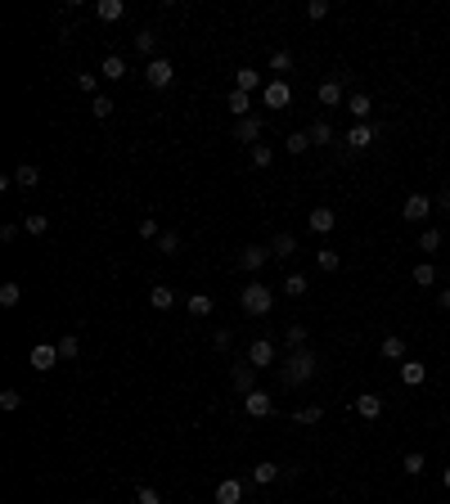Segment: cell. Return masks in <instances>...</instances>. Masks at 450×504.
Instances as JSON below:
<instances>
[{
	"label": "cell",
	"instance_id": "obj_1",
	"mask_svg": "<svg viewBox=\"0 0 450 504\" xmlns=\"http://www.w3.org/2000/svg\"><path fill=\"white\" fill-rule=\"evenodd\" d=\"M320 374V356H315L311 347H298V351H289V356L280 360V378L289 387H302V383H311V378Z\"/></svg>",
	"mask_w": 450,
	"mask_h": 504
},
{
	"label": "cell",
	"instance_id": "obj_2",
	"mask_svg": "<svg viewBox=\"0 0 450 504\" xmlns=\"http://www.w3.org/2000/svg\"><path fill=\"white\" fill-rule=\"evenodd\" d=\"M239 307H243V316H271L275 288H271V284H262V279L243 284V288H239Z\"/></svg>",
	"mask_w": 450,
	"mask_h": 504
},
{
	"label": "cell",
	"instance_id": "obj_3",
	"mask_svg": "<svg viewBox=\"0 0 450 504\" xmlns=\"http://www.w3.org/2000/svg\"><path fill=\"white\" fill-rule=\"evenodd\" d=\"M342 86H347V72H333V77H324L320 81V104L324 108H338V104H347V90H342Z\"/></svg>",
	"mask_w": 450,
	"mask_h": 504
},
{
	"label": "cell",
	"instance_id": "obj_4",
	"mask_svg": "<svg viewBox=\"0 0 450 504\" xmlns=\"http://www.w3.org/2000/svg\"><path fill=\"white\" fill-rule=\"evenodd\" d=\"M262 104H266V108H289V104H293V86L284 81V77L266 81L262 86Z\"/></svg>",
	"mask_w": 450,
	"mask_h": 504
},
{
	"label": "cell",
	"instance_id": "obj_5",
	"mask_svg": "<svg viewBox=\"0 0 450 504\" xmlns=\"http://www.w3.org/2000/svg\"><path fill=\"white\" fill-rule=\"evenodd\" d=\"M145 81L153 86V90H167V86L176 81V68H171V59H149V68H145Z\"/></svg>",
	"mask_w": 450,
	"mask_h": 504
},
{
	"label": "cell",
	"instance_id": "obj_6",
	"mask_svg": "<svg viewBox=\"0 0 450 504\" xmlns=\"http://www.w3.org/2000/svg\"><path fill=\"white\" fill-rule=\"evenodd\" d=\"M27 365H32L36 374H50V369L59 365V347H54V342H41V347H32V356H27Z\"/></svg>",
	"mask_w": 450,
	"mask_h": 504
},
{
	"label": "cell",
	"instance_id": "obj_7",
	"mask_svg": "<svg viewBox=\"0 0 450 504\" xmlns=\"http://www.w3.org/2000/svg\"><path fill=\"white\" fill-rule=\"evenodd\" d=\"M374 140H378V127H369V122H356V127L347 131V149L351 154H365Z\"/></svg>",
	"mask_w": 450,
	"mask_h": 504
},
{
	"label": "cell",
	"instance_id": "obj_8",
	"mask_svg": "<svg viewBox=\"0 0 450 504\" xmlns=\"http://www.w3.org/2000/svg\"><path fill=\"white\" fill-rule=\"evenodd\" d=\"M243 414H252V419H271V414H275L271 392H262V387H257V392H248L243 396Z\"/></svg>",
	"mask_w": 450,
	"mask_h": 504
},
{
	"label": "cell",
	"instance_id": "obj_9",
	"mask_svg": "<svg viewBox=\"0 0 450 504\" xmlns=\"http://www.w3.org/2000/svg\"><path fill=\"white\" fill-rule=\"evenodd\" d=\"M262 131H266V122L257 117V113L234 122V140H239V145H257V140H262Z\"/></svg>",
	"mask_w": 450,
	"mask_h": 504
},
{
	"label": "cell",
	"instance_id": "obj_10",
	"mask_svg": "<svg viewBox=\"0 0 450 504\" xmlns=\"http://www.w3.org/2000/svg\"><path fill=\"white\" fill-rule=\"evenodd\" d=\"M248 365H252V369H271L275 365V342L271 338H257L252 347H248Z\"/></svg>",
	"mask_w": 450,
	"mask_h": 504
},
{
	"label": "cell",
	"instance_id": "obj_11",
	"mask_svg": "<svg viewBox=\"0 0 450 504\" xmlns=\"http://www.w3.org/2000/svg\"><path fill=\"white\" fill-rule=\"evenodd\" d=\"M433 198H428V194H410L405 198V207H401V216H405V221H428V212H433Z\"/></svg>",
	"mask_w": 450,
	"mask_h": 504
},
{
	"label": "cell",
	"instance_id": "obj_12",
	"mask_svg": "<svg viewBox=\"0 0 450 504\" xmlns=\"http://www.w3.org/2000/svg\"><path fill=\"white\" fill-rule=\"evenodd\" d=\"M266 261H271V248H262V243H248V248L239 252V266H243V270H262Z\"/></svg>",
	"mask_w": 450,
	"mask_h": 504
},
{
	"label": "cell",
	"instance_id": "obj_13",
	"mask_svg": "<svg viewBox=\"0 0 450 504\" xmlns=\"http://www.w3.org/2000/svg\"><path fill=\"white\" fill-rule=\"evenodd\" d=\"M230 378H234V387H239V392H257V369L252 365H248V360H239V365L234 369H230Z\"/></svg>",
	"mask_w": 450,
	"mask_h": 504
},
{
	"label": "cell",
	"instance_id": "obj_14",
	"mask_svg": "<svg viewBox=\"0 0 450 504\" xmlns=\"http://www.w3.org/2000/svg\"><path fill=\"white\" fill-rule=\"evenodd\" d=\"M212 500H216V504H243V482H239V478H225L221 487H216Z\"/></svg>",
	"mask_w": 450,
	"mask_h": 504
},
{
	"label": "cell",
	"instance_id": "obj_15",
	"mask_svg": "<svg viewBox=\"0 0 450 504\" xmlns=\"http://www.w3.org/2000/svg\"><path fill=\"white\" fill-rule=\"evenodd\" d=\"M298 252V234H289V230H280L271 239V257H280V261H289V257Z\"/></svg>",
	"mask_w": 450,
	"mask_h": 504
},
{
	"label": "cell",
	"instance_id": "obj_16",
	"mask_svg": "<svg viewBox=\"0 0 450 504\" xmlns=\"http://www.w3.org/2000/svg\"><path fill=\"white\" fill-rule=\"evenodd\" d=\"M356 414H360V419H378V414H383V396L378 392H360L356 396Z\"/></svg>",
	"mask_w": 450,
	"mask_h": 504
},
{
	"label": "cell",
	"instance_id": "obj_17",
	"mask_svg": "<svg viewBox=\"0 0 450 504\" xmlns=\"http://www.w3.org/2000/svg\"><path fill=\"white\" fill-rule=\"evenodd\" d=\"M306 221H311L315 234H329L333 225H338V216H333V207H311V216H306Z\"/></svg>",
	"mask_w": 450,
	"mask_h": 504
},
{
	"label": "cell",
	"instance_id": "obj_18",
	"mask_svg": "<svg viewBox=\"0 0 450 504\" xmlns=\"http://www.w3.org/2000/svg\"><path fill=\"white\" fill-rule=\"evenodd\" d=\"M347 113H351V117H356V122H365V117H369V113H374V99H369V95H365V90H356V95H347Z\"/></svg>",
	"mask_w": 450,
	"mask_h": 504
},
{
	"label": "cell",
	"instance_id": "obj_19",
	"mask_svg": "<svg viewBox=\"0 0 450 504\" xmlns=\"http://www.w3.org/2000/svg\"><path fill=\"white\" fill-rule=\"evenodd\" d=\"M225 108L234 113V117H252V99H248V90H230L225 95Z\"/></svg>",
	"mask_w": 450,
	"mask_h": 504
},
{
	"label": "cell",
	"instance_id": "obj_20",
	"mask_svg": "<svg viewBox=\"0 0 450 504\" xmlns=\"http://www.w3.org/2000/svg\"><path fill=\"white\" fill-rule=\"evenodd\" d=\"M424 378H428L424 360H405V365H401V383H405V387H419Z\"/></svg>",
	"mask_w": 450,
	"mask_h": 504
},
{
	"label": "cell",
	"instance_id": "obj_21",
	"mask_svg": "<svg viewBox=\"0 0 450 504\" xmlns=\"http://www.w3.org/2000/svg\"><path fill=\"white\" fill-rule=\"evenodd\" d=\"M149 302H153V311H171V307H176V293H171L167 284H153V288H149Z\"/></svg>",
	"mask_w": 450,
	"mask_h": 504
},
{
	"label": "cell",
	"instance_id": "obj_22",
	"mask_svg": "<svg viewBox=\"0 0 450 504\" xmlns=\"http://www.w3.org/2000/svg\"><path fill=\"white\" fill-rule=\"evenodd\" d=\"M99 77H109V81H122V77H127V59H122V54H109V59L99 63Z\"/></svg>",
	"mask_w": 450,
	"mask_h": 504
},
{
	"label": "cell",
	"instance_id": "obj_23",
	"mask_svg": "<svg viewBox=\"0 0 450 504\" xmlns=\"http://www.w3.org/2000/svg\"><path fill=\"white\" fill-rule=\"evenodd\" d=\"M14 185L18 189H36V185H41V171H36L32 163H23V167L14 171Z\"/></svg>",
	"mask_w": 450,
	"mask_h": 504
},
{
	"label": "cell",
	"instance_id": "obj_24",
	"mask_svg": "<svg viewBox=\"0 0 450 504\" xmlns=\"http://www.w3.org/2000/svg\"><path fill=\"white\" fill-rule=\"evenodd\" d=\"M383 360H405V338H396V334H387L383 338Z\"/></svg>",
	"mask_w": 450,
	"mask_h": 504
},
{
	"label": "cell",
	"instance_id": "obj_25",
	"mask_svg": "<svg viewBox=\"0 0 450 504\" xmlns=\"http://www.w3.org/2000/svg\"><path fill=\"white\" fill-rule=\"evenodd\" d=\"M54 347H59V360H77V356H81V338H77V334H63Z\"/></svg>",
	"mask_w": 450,
	"mask_h": 504
},
{
	"label": "cell",
	"instance_id": "obj_26",
	"mask_svg": "<svg viewBox=\"0 0 450 504\" xmlns=\"http://www.w3.org/2000/svg\"><path fill=\"white\" fill-rule=\"evenodd\" d=\"M275 478H280V464H275V460H262V464L252 469V482H262V487H271Z\"/></svg>",
	"mask_w": 450,
	"mask_h": 504
},
{
	"label": "cell",
	"instance_id": "obj_27",
	"mask_svg": "<svg viewBox=\"0 0 450 504\" xmlns=\"http://www.w3.org/2000/svg\"><path fill=\"white\" fill-rule=\"evenodd\" d=\"M315 266H320L324 275H333V270H338V266H342V257H338V248H320V252H315Z\"/></svg>",
	"mask_w": 450,
	"mask_h": 504
},
{
	"label": "cell",
	"instance_id": "obj_28",
	"mask_svg": "<svg viewBox=\"0 0 450 504\" xmlns=\"http://www.w3.org/2000/svg\"><path fill=\"white\" fill-rule=\"evenodd\" d=\"M122 14H127V5H122V0H99V23H118Z\"/></svg>",
	"mask_w": 450,
	"mask_h": 504
},
{
	"label": "cell",
	"instance_id": "obj_29",
	"mask_svg": "<svg viewBox=\"0 0 450 504\" xmlns=\"http://www.w3.org/2000/svg\"><path fill=\"white\" fill-rule=\"evenodd\" d=\"M284 149H289V154H293V158H302V154H306V149H311V136H306V131H293V136H289V140H284Z\"/></svg>",
	"mask_w": 450,
	"mask_h": 504
},
{
	"label": "cell",
	"instance_id": "obj_30",
	"mask_svg": "<svg viewBox=\"0 0 450 504\" xmlns=\"http://www.w3.org/2000/svg\"><path fill=\"white\" fill-rule=\"evenodd\" d=\"M18 302H23V284H0V307H18Z\"/></svg>",
	"mask_w": 450,
	"mask_h": 504
},
{
	"label": "cell",
	"instance_id": "obj_31",
	"mask_svg": "<svg viewBox=\"0 0 450 504\" xmlns=\"http://www.w3.org/2000/svg\"><path fill=\"white\" fill-rule=\"evenodd\" d=\"M136 50H140V54H153V50H158V32H153V27L136 32ZM153 59H158V54H153Z\"/></svg>",
	"mask_w": 450,
	"mask_h": 504
},
{
	"label": "cell",
	"instance_id": "obj_32",
	"mask_svg": "<svg viewBox=\"0 0 450 504\" xmlns=\"http://www.w3.org/2000/svg\"><path fill=\"white\" fill-rule=\"evenodd\" d=\"M284 347H289V351L306 347V325H289V329H284Z\"/></svg>",
	"mask_w": 450,
	"mask_h": 504
},
{
	"label": "cell",
	"instance_id": "obj_33",
	"mask_svg": "<svg viewBox=\"0 0 450 504\" xmlns=\"http://www.w3.org/2000/svg\"><path fill=\"white\" fill-rule=\"evenodd\" d=\"M234 81H239L234 90H257V86H262V72H252V68H239V72H234Z\"/></svg>",
	"mask_w": 450,
	"mask_h": 504
},
{
	"label": "cell",
	"instance_id": "obj_34",
	"mask_svg": "<svg viewBox=\"0 0 450 504\" xmlns=\"http://www.w3.org/2000/svg\"><path fill=\"white\" fill-rule=\"evenodd\" d=\"M415 284H419V288L437 284V266H433V261H419V266H415Z\"/></svg>",
	"mask_w": 450,
	"mask_h": 504
},
{
	"label": "cell",
	"instance_id": "obj_35",
	"mask_svg": "<svg viewBox=\"0 0 450 504\" xmlns=\"http://www.w3.org/2000/svg\"><path fill=\"white\" fill-rule=\"evenodd\" d=\"M284 293H289V298H306V275L293 270L289 279H284Z\"/></svg>",
	"mask_w": 450,
	"mask_h": 504
},
{
	"label": "cell",
	"instance_id": "obj_36",
	"mask_svg": "<svg viewBox=\"0 0 450 504\" xmlns=\"http://www.w3.org/2000/svg\"><path fill=\"white\" fill-rule=\"evenodd\" d=\"M189 316H212V298H207V293H194V298H189Z\"/></svg>",
	"mask_w": 450,
	"mask_h": 504
},
{
	"label": "cell",
	"instance_id": "obj_37",
	"mask_svg": "<svg viewBox=\"0 0 450 504\" xmlns=\"http://www.w3.org/2000/svg\"><path fill=\"white\" fill-rule=\"evenodd\" d=\"M158 252H162V257H176V252H180V234H176V230H162Z\"/></svg>",
	"mask_w": 450,
	"mask_h": 504
},
{
	"label": "cell",
	"instance_id": "obj_38",
	"mask_svg": "<svg viewBox=\"0 0 450 504\" xmlns=\"http://www.w3.org/2000/svg\"><path fill=\"white\" fill-rule=\"evenodd\" d=\"M401 469H405L410 478H424V469H428V464H424V455H419V450H410L405 460H401Z\"/></svg>",
	"mask_w": 450,
	"mask_h": 504
},
{
	"label": "cell",
	"instance_id": "obj_39",
	"mask_svg": "<svg viewBox=\"0 0 450 504\" xmlns=\"http://www.w3.org/2000/svg\"><path fill=\"white\" fill-rule=\"evenodd\" d=\"M442 248V230H433V225H428L424 234H419V252H437Z\"/></svg>",
	"mask_w": 450,
	"mask_h": 504
},
{
	"label": "cell",
	"instance_id": "obj_40",
	"mask_svg": "<svg viewBox=\"0 0 450 504\" xmlns=\"http://www.w3.org/2000/svg\"><path fill=\"white\" fill-rule=\"evenodd\" d=\"M293 419H298V423H320L324 410H320V405H298V410H293Z\"/></svg>",
	"mask_w": 450,
	"mask_h": 504
},
{
	"label": "cell",
	"instance_id": "obj_41",
	"mask_svg": "<svg viewBox=\"0 0 450 504\" xmlns=\"http://www.w3.org/2000/svg\"><path fill=\"white\" fill-rule=\"evenodd\" d=\"M306 136H311V145H329V140H333V127H329V122H315Z\"/></svg>",
	"mask_w": 450,
	"mask_h": 504
},
{
	"label": "cell",
	"instance_id": "obj_42",
	"mask_svg": "<svg viewBox=\"0 0 450 504\" xmlns=\"http://www.w3.org/2000/svg\"><path fill=\"white\" fill-rule=\"evenodd\" d=\"M23 225H27V234H36V239H41V234L50 230V216H36L32 212V216H23Z\"/></svg>",
	"mask_w": 450,
	"mask_h": 504
},
{
	"label": "cell",
	"instance_id": "obj_43",
	"mask_svg": "<svg viewBox=\"0 0 450 504\" xmlns=\"http://www.w3.org/2000/svg\"><path fill=\"white\" fill-rule=\"evenodd\" d=\"M275 163V149L271 145H252V167H271Z\"/></svg>",
	"mask_w": 450,
	"mask_h": 504
},
{
	"label": "cell",
	"instance_id": "obj_44",
	"mask_svg": "<svg viewBox=\"0 0 450 504\" xmlns=\"http://www.w3.org/2000/svg\"><path fill=\"white\" fill-rule=\"evenodd\" d=\"M289 68H293V54L289 50H275L271 54V72H289Z\"/></svg>",
	"mask_w": 450,
	"mask_h": 504
},
{
	"label": "cell",
	"instance_id": "obj_45",
	"mask_svg": "<svg viewBox=\"0 0 450 504\" xmlns=\"http://www.w3.org/2000/svg\"><path fill=\"white\" fill-rule=\"evenodd\" d=\"M324 14H329V0H306V18H311V23H320Z\"/></svg>",
	"mask_w": 450,
	"mask_h": 504
},
{
	"label": "cell",
	"instance_id": "obj_46",
	"mask_svg": "<svg viewBox=\"0 0 450 504\" xmlns=\"http://www.w3.org/2000/svg\"><path fill=\"white\" fill-rule=\"evenodd\" d=\"M90 113H95V117H109V113H113V99H109V95H95V104H90Z\"/></svg>",
	"mask_w": 450,
	"mask_h": 504
},
{
	"label": "cell",
	"instance_id": "obj_47",
	"mask_svg": "<svg viewBox=\"0 0 450 504\" xmlns=\"http://www.w3.org/2000/svg\"><path fill=\"white\" fill-rule=\"evenodd\" d=\"M0 405H5V410H18V405H23V392H14V387H5V392H0Z\"/></svg>",
	"mask_w": 450,
	"mask_h": 504
},
{
	"label": "cell",
	"instance_id": "obj_48",
	"mask_svg": "<svg viewBox=\"0 0 450 504\" xmlns=\"http://www.w3.org/2000/svg\"><path fill=\"white\" fill-rule=\"evenodd\" d=\"M140 234H145V239H153V243L162 239V230H158V221H153V216H145V221H140Z\"/></svg>",
	"mask_w": 450,
	"mask_h": 504
},
{
	"label": "cell",
	"instance_id": "obj_49",
	"mask_svg": "<svg viewBox=\"0 0 450 504\" xmlns=\"http://www.w3.org/2000/svg\"><path fill=\"white\" fill-rule=\"evenodd\" d=\"M136 504H162V496H158L153 487H140V491H136Z\"/></svg>",
	"mask_w": 450,
	"mask_h": 504
},
{
	"label": "cell",
	"instance_id": "obj_50",
	"mask_svg": "<svg viewBox=\"0 0 450 504\" xmlns=\"http://www.w3.org/2000/svg\"><path fill=\"white\" fill-rule=\"evenodd\" d=\"M437 207H442V212H450V180H446L442 189H437Z\"/></svg>",
	"mask_w": 450,
	"mask_h": 504
},
{
	"label": "cell",
	"instance_id": "obj_51",
	"mask_svg": "<svg viewBox=\"0 0 450 504\" xmlns=\"http://www.w3.org/2000/svg\"><path fill=\"white\" fill-rule=\"evenodd\" d=\"M212 347H216V351H230V329H216V338H212Z\"/></svg>",
	"mask_w": 450,
	"mask_h": 504
},
{
	"label": "cell",
	"instance_id": "obj_52",
	"mask_svg": "<svg viewBox=\"0 0 450 504\" xmlns=\"http://www.w3.org/2000/svg\"><path fill=\"white\" fill-rule=\"evenodd\" d=\"M77 86H81V90H95L99 81H95V72H77Z\"/></svg>",
	"mask_w": 450,
	"mask_h": 504
},
{
	"label": "cell",
	"instance_id": "obj_53",
	"mask_svg": "<svg viewBox=\"0 0 450 504\" xmlns=\"http://www.w3.org/2000/svg\"><path fill=\"white\" fill-rule=\"evenodd\" d=\"M0 239H5V243H14V239H18V225H14V221H9V225H0Z\"/></svg>",
	"mask_w": 450,
	"mask_h": 504
},
{
	"label": "cell",
	"instance_id": "obj_54",
	"mask_svg": "<svg viewBox=\"0 0 450 504\" xmlns=\"http://www.w3.org/2000/svg\"><path fill=\"white\" fill-rule=\"evenodd\" d=\"M437 307H442V311H450V288H442V293H437Z\"/></svg>",
	"mask_w": 450,
	"mask_h": 504
},
{
	"label": "cell",
	"instance_id": "obj_55",
	"mask_svg": "<svg viewBox=\"0 0 450 504\" xmlns=\"http://www.w3.org/2000/svg\"><path fill=\"white\" fill-rule=\"evenodd\" d=\"M442 487H446V491H450V469H446V473H442Z\"/></svg>",
	"mask_w": 450,
	"mask_h": 504
}]
</instances>
